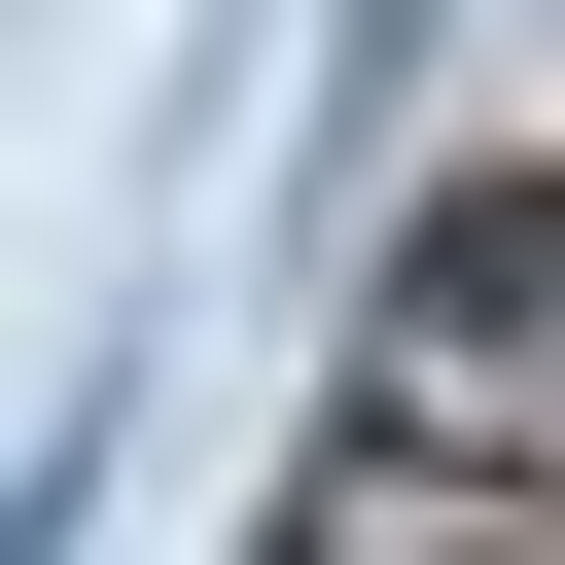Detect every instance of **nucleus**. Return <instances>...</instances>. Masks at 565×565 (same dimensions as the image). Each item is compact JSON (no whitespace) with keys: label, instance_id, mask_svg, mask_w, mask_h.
Returning a JSON list of instances; mask_svg holds the SVG:
<instances>
[{"label":"nucleus","instance_id":"1","mask_svg":"<svg viewBox=\"0 0 565 565\" xmlns=\"http://www.w3.org/2000/svg\"><path fill=\"white\" fill-rule=\"evenodd\" d=\"M353 459H494V494H565V141L388 212V282H353Z\"/></svg>","mask_w":565,"mask_h":565},{"label":"nucleus","instance_id":"2","mask_svg":"<svg viewBox=\"0 0 565 565\" xmlns=\"http://www.w3.org/2000/svg\"><path fill=\"white\" fill-rule=\"evenodd\" d=\"M282 565H565V494H494V459H353L318 424V530Z\"/></svg>","mask_w":565,"mask_h":565},{"label":"nucleus","instance_id":"3","mask_svg":"<svg viewBox=\"0 0 565 565\" xmlns=\"http://www.w3.org/2000/svg\"><path fill=\"white\" fill-rule=\"evenodd\" d=\"M71 494H106V424H35V459H0V565H71Z\"/></svg>","mask_w":565,"mask_h":565}]
</instances>
